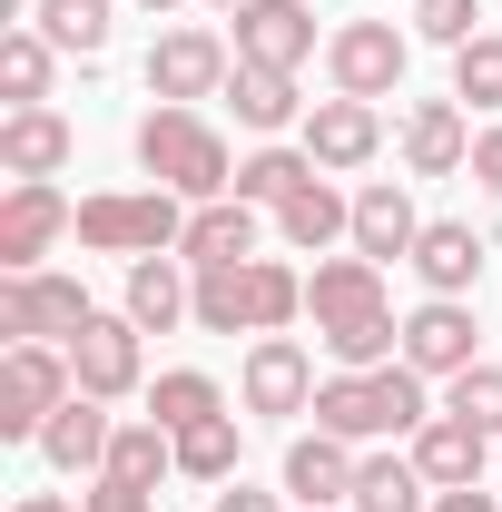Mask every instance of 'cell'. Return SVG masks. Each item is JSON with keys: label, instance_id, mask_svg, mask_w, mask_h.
Returning a JSON list of instances; mask_svg holds the SVG:
<instances>
[{"label": "cell", "instance_id": "obj_18", "mask_svg": "<svg viewBox=\"0 0 502 512\" xmlns=\"http://www.w3.org/2000/svg\"><path fill=\"white\" fill-rule=\"evenodd\" d=\"M109 444H119V424H109L99 394H69L60 414L40 424V463L50 473H109Z\"/></svg>", "mask_w": 502, "mask_h": 512}, {"label": "cell", "instance_id": "obj_40", "mask_svg": "<svg viewBox=\"0 0 502 512\" xmlns=\"http://www.w3.org/2000/svg\"><path fill=\"white\" fill-rule=\"evenodd\" d=\"M434 512H502V503L483 493V483H473V493H434Z\"/></svg>", "mask_w": 502, "mask_h": 512}, {"label": "cell", "instance_id": "obj_4", "mask_svg": "<svg viewBox=\"0 0 502 512\" xmlns=\"http://www.w3.org/2000/svg\"><path fill=\"white\" fill-rule=\"evenodd\" d=\"M79 394L69 345H10L0 355V444H40V424Z\"/></svg>", "mask_w": 502, "mask_h": 512}, {"label": "cell", "instance_id": "obj_16", "mask_svg": "<svg viewBox=\"0 0 502 512\" xmlns=\"http://www.w3.org/2000/svg\"><path fill=\"white\" fill-rule=\"evenodd\" d=\"M404 168H414V178L473 168V109H463V99H414V109H404Z\"/></svg>", "mask_w": 502, "mask_h": 512}, {"label": "cell", "instance_id": "obj_3", "mask_svg": "<svg viewBox=\"0 0 502 512\" xmlns=\"http://www.w3.org/2000/svg\"><path fill=\"white\" fill-rule=\"evenodd\" d=\"M89 256H178L188 237V197L168 188H99L79 197V227H69Z\"/></svg>", "mask_w": 502, "mask_h": 512}, {"label": "cell", "instance_id": "obj_5", "mask_svg": "<svg viewBox=\"0 0 502 512\" xmlns=\"http://www.w3.org/2000/svg\"><path fill=\"white\" fill-rule=\"evenodd\" d=\"M404 69H414V30H394V20H345V30L325 40L335 99H394Z\"/></svg>", "mask_w": 502, "mask_h": 512}, {"label": "cell", "instance_id": "obj_41", "mask_svg": "<svg viewBox=\"0 0 502 512\" xmlns=\"http://www.w3.org/2000/svg\"><path fill=\"white\" fill-rule=\"evenodd\" d=\"M10 512H79V493H20Z\"/></svg>", "mask_w": 502, "mask_h": 512}, {"label": "cell", "instance_id": "obj_8", "mask_svg": "<svg viewBox=\"0 0 502 512\" xmlns=\"http://www.w3.org/2000/svg\"><path fill=\"white\" fill-rule=\"evenodd\" d=\"M227 69H237V40H217V30H168V40H148V99L197 109V99L227 89Z\"/></svg>", "mask_w": 502, "mask_h": 512}, {"label": "cell", "instance_id": "obj_6", "mask_svg": "<svg viewBox=\"0 0 502 512\" xmlns=\"http://www.w3.org/2000/svg\"><path fill=\"white\" fill-rule=\"evenodd\" d=\"M89 316H99V306H89L79 276H50V266H40V276H0V335H10V345H69Z\"/></svg>", "mask_w": 502, "mask_h": 512}, {"label": "cell", "instance_id": "obj_39", "mask_svg": "<svg viewBox=\"0 0 502 512\" xmlns=\"http://www.w3.org/2000/svg\"><path fill=\"white\" fill-rule=\"evenodd\" d=\"M473 178H483V197H502V128L473 138Z\"/></svg>", "mask_w": 502, "mask_h": 512}, {"label": "cell", "instance_id": "obj_27", "mask_svg": "<svg viewBox=\"0 0 502 512\" xmlns=\"http://www.w3.org/2000/svg\"><path fill=\"white\" fill-rule=\"evenodd\" d=\"M315 434H345V444H375L384 434V404H375V375H325L315 384Z\"/></svg>", "mask_w": 502, "mask_h": 512}, {"label": "cell", "instance_id": "obj_34", "mask_svg": "<svg viewBox=\"0 0 502 512\" xmlns=\"http://www.w3.org/2000/svg\"><path fill=\"white\" fill-rule=\"evenodd\" d=\"M453 99L463 109H502V30H483V40L453 50Z\"/></svg>", "mask_w": 502, "mask_h": 512}, {"label": "cell", "instance_id": "obj_38", "mask_svg": "<svg viewBox=\"0 0 502 512\" xmlns=\"http://www.w3.org/2000/svg\"><path fill=\"white\" fill-rule=\"evenodd\" d=\"M207 512H286V493H256L247 473H237V483H217V503Z\"/></svg>", "mask_w": 502, "mask_h": 512}, {"label": "cell", "instance_id": "obj_32", "mask_svg": "<svg viewBox=\"0 0 502 512\" xmlns=\"http://www.w3.org/2000/svg\"><path fill=\"white\" fill-rule=\"evenodd\" d=\"M50 69H60V50L40 30H0V89H10V109H50Z\"/></svg>", "mask_w": 502, "mask_h": 512}, {"label": "cell", "instance_id": "obj_11", "mask_svg": "<svg viewBox=\"0 0 502 512\" xmlns=\"http://www.w3.org/2000/svg\"><path fill=\"white\" fill-rule=\"evenodd\" d=\"M296 148H306L325 178H355V168H375V148H384L375 99H315L306 128H296Z\"/></svg>", "mask_w": 502, "mask_h": 512}, {"label": "cell", "instance_id": "obj_20", "mask_svg": "<svg viewBox=\"0 0 502 512\" xmlns=\"http://www.w3.org/2000/svg\"><path fill=\"white\" fill-rule=\"evenodd\" d=\"M404 453L424 463V483H434V493H473V483H483V463H493V434H483V424H463V414H434Z\"/></svg>", "mask_w": 502, "mask_h": 512}, {"label": "cell", "instance_id": "obj_19", "mask_svg": "<svg viewBox=\"0 0 502 512\" xmlns=\"http://www.w3.org/2000/svg\"><path fill=\"white\" fill-rule=\"evenodd\" d=\"M483 256H493V247H483L463 217H424V237H414L404 266L424 276V296H473V286H483Z\"/></svg>", "mask_w": 502, "mask_h": 512}, {"label": "cell", "instance_id": "obj_2", "mask_svg": "<svg viewBox=\"0 0 502 512\" xmlns=\"http://www.w3.org/2000/svg\"><path fill=\"white\" fill-rule=\"evenodd\" d=\"M138 168H148V188L188 197V207L237 197V158H227V138L197 119V109H168V99L138 119Z\"/></svg>", "mask_w": 502, "mask_h": 512}, {"label": "cell", "instance_id": "obj_10", "mask_svg": "<svg viewBox=\"0 0 502 512\" xmlns=\"http://www.w3.org/2000/svg\"><path fill=\"white\" fill-rule=\"evenodd\" d=\"M69 365H79V394L128 404V394L148 384V345H138V325H128V316H89L79 335H69Z\"/></svg>", "mask_w": 502, "mask_h": 512}, {"label": "cell", "instance_id": "obj_42", "mask_svg": "<svg viewBox=\"0 0 502 512\" xmlns=\"http://www.w3.org/2000/svg\"><path fill=\"white\" fill-rule=\"evenodd\" d=\"M138 10H158V20H168V10H178V0H138Z\"/></svg>", "mask_w": 502, "mask_h": 512}, {"label": "cell", "instance_id": "obj_26", "mask_svg": "<svg viewBox=\"0 0 502 512\" xmlns=\"http://www.w3.org/2000/svg\"><path fill=\"white\" fill-rule=\"evenodd\" d=\"M345 512H434V483L414 453H365L355 463V503Z\"/></svg>", "mask_w": 502, "mask_h": 512}, {"label": "cell", "instance_id": "obj_24", "mask_svg": "<svg viewBox=\"0 0 502 512\" xmlns=\"http://www.w3.org/2000/svg\"><path fill=\"white\" fill-rule=\"evenodd\" d=\"M69 148H79V138H69L60 109H10V119H0V168H10V178H60Z\"/></svg>", "mask_w": 502, "mask_h": 512}, {"label": "cell", "instance_id": "obj_25", "mask_svg": "<svg viewBox=\"0 0 502 512\" xmlns=\"http://www.w3.org/2000/svg\"><path fill=\"white\" fill-rule=\"evenodd\" d=\"M276 237H286L296 256H335L345 237H355V197H335L325 178H315V188H296L286 207H276Z\"/></svg>", "mask_w": 502, "mask_h": 512}, {"label": "cell", "instance_id": "obj_36", "mask_svg": "<svg viewBox=\"0 0 502 512\" xmlns=\"http://www.w3.org/2000/svg\"><path fill=\"white\" fill-rule=\"evenodd\" d=\"M414 40H443V50L483 40V0H414Z\"/></svg>", "mask_w": 502, "mask_h": 512}, {"label": "cell", "instance_id": "obj_35", "mask_svg": "<svg viewBox=\"0 0 502 512\" xmlns=\"http://www.w3.org/2000/svg\"><path fill=\"white\" fill-rule=\"evenodd\" d=\"M443 414H463V424H483L502 444V365H463V375L443 384Z\"/></svg>", "mask_w": 502, "mask_h": 512}, {"label": "cell", "instance_id": "obj_43", "mask_svg": "<svg viewBox=\"0 0 502 512\" xmlns=\"http://www.w3.org/2000/svg\"><path fill=\"white\" fill-rule=\"evenodd\" d=\"M207 10H227V20H237V10H247V0H207Z\"/></svg>", "mask_w": 502, "mask_h": 512}, {"label": "cell", "instance_id": "obj_23", "mask_svg": "<svg viewBox=\"0 0 502 512\" xmlns=\"http://www.w3.org/2000/svg\"><path fill=\"white\" fill-rule=\"evenodd\" d=\"M414 237H424V217H414L404 178H365V188H355V237H345V247L384 266V256H414Z\"/></svg>", "mask_w": 502, "mask_h": 512}, {"label": "cell", "instance_id": "obj_28", "mask_svg": "<svg viewBox=\"0 0 502 512\" xmlns=\"http://www.w3.org/2000/svg\"><path fill=\"white\" fill-rule=\"evenodd\" d=\"M109 473H119V483H148V493H158V483L178 473V434H168L158 414H128V424H119V444H109Z\"/></svg>", "mask_w": 502, "mask_h": 512}, {"label": "cell", "instance_id": "obj_13", "mask_svg": "<svg viewBox=\"0 0 502 512\" xmlns=\"http://www.w3.org/2000/svg\"><path fill=\"white\" fill-rule=\"evenodd\" d=\"M306 316H315V335H335V325H365V316H384V266L375 256H315V276H306Z\"/></svg>", "mask_w": 502, "mask_h": 512}, {"label": "cell", "instance_id": "obj_22", "mask_svg": "<svg viewBox=\"0 0 502 512\" xmlns=\"http://www.w3.org/2000/svg\"><path fill=\"white\" fill-rule=\"evenodd\" d=\"M217 99H227V109H237V128H256V138H276V128H306V99H296V69L237 60Z\"/></svg>", "mask_w": 502, "mask_h": 512}, {"label": "cell", "instance_id": "obj_15", "mask_svg": "<svg viewBox=\"0 0 502 512\" xmlns=\"http://www.w3.org/2000/svg\"><path fill=\"white\" fill-rule=\"evenodd\" d=\"M355 463H365V453L345 444V434H296V444H286V503L345 512L355 503Z\"/></svg>", "mask_w": 502, "mask_h": 512}, {"label": "cell", "instance_id": "obj_33", "mask_svg": "<svg viewBox=\"0 0 502 512\" xmlns=\"http://www.w3.org/2000/svg\"><path fill=\"white\" fill-rule=\"evenodd\" d=\"M178 473H188V483H207V493H217V483H237V414L188 424V434H178Z\"/></svg>", "mask_w": 502, "mask_h": 512}, {"label": "cell", "instance_id": "obj_21", "mask_svg": "<svg viewBox=\"0 0 502 512\" xmlns=\"http://www.w3.org/2000/svg\"><path fill=\"white\" fill-rule=\"evenodd\" d=\"M237 60L306 69V60H315V20H306V0H247V10H237Z\"/></svg>", "mask_w": 502, "mask_h": 512}, {"label": "cell", "instance_id": "obj_1", "mask_svg": "<svg viewBox=\"0 0 502 512\" xmlns=\"http://www.w3.org/2000/svg\"><path fill=\"white\" fill-rule=\"evenodd\" d=\"M296 316H306V276L286 256H247V266H207L197 276V325L207 335H286Z\"/></svg>", "mask_w": 502, "mask_h": 512}, {"label": "cell", "instance_id": "obj_37", "mask_svg": "<svg viewBox=\"0 0 502 512\" xmlns=\"http://www.w3.org/2000/svg\"><path fill=\"white\" fill-rule=\"evenodd\" d=\"M79 512H158V493H148V483H119V473H89Z\"/></svg>", "mask_w": 502, "mask_h": 512}, {"label": "cell", "instance_id": "obj_12", "mask_svg": "<svg viewBox=\"0 0 502 512\" xmlns=\"http://www.w3.org/2000/svg\"><path fill=\"white\" fill-rule=\"evenodd\" d=\"M119 316L138 325V335H178V325H197V276H188V256H128Z\"/></svg>", "mask_w": 502, "mask_h": 512}, {"label": "cell", "instance_id": "obj_17", "mask_svg": "<svg viewBox=\"0 0 502 512\" xmlns=\"http://www.w3.org/2000/svg\"><path fill=\"white\" fill-rule=\"evenodd\" d=\"M256 237H266V207H247V197H207V207H188V237H178V256L207 276V266H247Z\"/></svg>", "mask_w": 502, "mask_h": 512}, {"label": "cell", "instance_id": "obj_30", "mask_svg": "<svg viewBox=\"0 0 502 512\" xmlns=\"http://www.w3.org/2000/svg\"><path fill=\"white\" fill-rule=\"evenodd\" d=\"M148 414L168 434H188V424H217L227 414V394H217V375H197V365H168V375L148 384Z\"/></svg>", "mask_w": 502, "mask_h": 512}, {"label": "cell", "instance_id": "obj_31", "mask_svg": "<svg viewBox=\"0 0 502 512\" xmlns=\"http://www.w3.org/2000/svg\"><path fill=\"white\" fill-rule=\"evenodd\" d=\"M325 168H315L306 148H256V158H237V197L247 207H286L296 188H315Z\"/></svg>", "mask_w": 502, "mask_h": 512}, {"label": "cell", "instance_id": "obj_29", "mask_svg": "<svg viewBox=\"0 0 502 512\" xmlns=\"http://www.w3.org/2000/svg\"><path fill=\"white\" fill-rule=\"evenodd\" d=\"M109 20H119L109 0H40V10H30V30H40L50 50H69V60H99V50H109Z\"/></svg>", "mask_w": 502, "mask_h": 512}, {"label": "cell", "instance_id": "obj_7", "mask_svg": "<svg viewBox=\"0 0 502 512\" xmlns=\"http://www.w3.org/2000/svg\"><path fill=\"white\" fill-rule=\"evenodd\" d=\"M69 227H79V207L50 178H10V197H0V276H40V256L60 247Z\"/></svg>", "mask_w": 502, "mask_h": 512}, {"label": "cell", "instance_id": "obj_14", "mask_svg": "<svg viewBox=\"0 0 502 512\" xmlns=\"http://www.w3.org/2000/svg\"><path fill=\"white\" fill-rule=\"evenodd\" d=\"M237 394H247V414H306V404H315V365H306V345H296V335H256Z\"/></svg>", "mask_w": 502, "mask_h": 512}, {"label": "cell", "instance_id": "obj_9", "mask_svg": "<svg viewBox=\"0 0 502 512\" xmlns=\"http://www.w3.org/2000/svg\"><path fill=\"white\" fill-rule=\"evenodd\" d=\"M473 345H483V325H473L463 296H424V306L404 316V365H414L424 384H453L463 365H483Z\"/></svg>", "mask_w": 502, "mask_h": 512}]
</instances>
